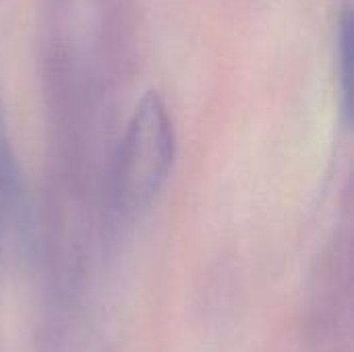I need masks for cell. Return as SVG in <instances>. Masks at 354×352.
Listing matches in <instances>:
<instances>
[{
  "label": "cell",
  "instance_id": "obj_1",
  "mask_svg": "<svg viewBox=\"0 0 354 352\" xmlns=\"http://www.w3.org/2000/svg\"><path fill=\"white\" fill-rule=\"evenodd\" d=\"M176 158V137L170 114L156 91L143 95L120 141L112 193L120 207L143 210L164 189Z\"/></svg>",
  "mask_w": 354,
  "mask_h": 352
},
{
  "label": "cell",
  "instance_id": "obj_2",
  "mask_svg": "<svg viewBox=\"0 0 354 352\" xmlns=\"http://www.w3.org/2000/svg\"><path fill=\"white\" fill-rule=\"evenodd\" d=\"M338 79L342 87V104L344 114L351 118L353 114V73H354V23L351 6H344L338 19Z\"/></svg>",
  "mask_w": 354,
  "mask_h": 352
}]
</instances>
